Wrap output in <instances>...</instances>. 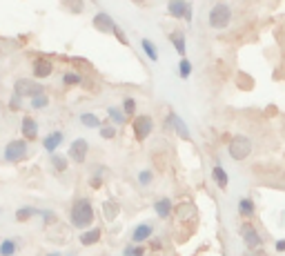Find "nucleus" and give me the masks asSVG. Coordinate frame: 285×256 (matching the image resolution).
<instances>
[{
    "label": "nucleus",
    "mask_w": 285,
    "mask_h": 256,
    "mask_svg": "<svg viewBox=\"0 0 285 256\" xmlns=\"http://www.w3.org/2000/svg\"><path fill=\"white\" fill-rule=\"evenodd\" d=\"M69 218L76 229L89 227V225L94 223V207H91V203L87 201V198H78V201L74 203V207H71Z\"/></svg>",
    "instance_id": "f257e3e1"
},
{
    "label": "nucleus",
    "mask_w": 285,
    "mask_h": 256,
    "mask_svg": "<svg viewBox=\"0 0 285 256\" xmlns=\"http://www.w3.org/2000/svg\"><path fill=\"white\" fill-rule=\"evenodd\" d=\"M227 152H230V156L234 158V161H245L247 156L252 154V141L247 136H234L230 141V145H227Z\"/></svg>",
    "instance_id": "f03ea898"
},
{
    "label": "nucleus",
    "mask_w": 285,
    "mask_h": 256,
    "mask_svg": "<svg viewBox=\"0 0 285 256\" xmlns=\"http://www.w3.org/2000/svg\"><path fill=\"white\" fill-rule=\"evenodd\" d=\"M230 20H232V9L227 7V5H214L212 7V12H210V25L214 29H225L227 25H230Z\"/></svg>",
    "instance_id": "7ed1b4c3"
},
{
    "label": "nucleus",
    "mask_w": 285,
    "mask_h": 256,
    "mask_svg": "<svg viewBox=\"0 0 285 256\" xmlns=\"http://www.w3.org/2000/svg\"><path fill=\"white\" fill-rule=\"evenodd\" d=\"M14 91H16L18 98H34V96L45 94L43 85H40V83H34V80H27V78L16 80V85H14Z\"/></svg>",
    "instance_id": "20e7f679"
},
{
    "label": "nucleus",
    "mask_w": 285,
    "mask_h": 256,
    "mask_svg": "<svg viewBox=\"0 0 285 256\" xmlns=\"http://www.w3.org/2000/svg\"><path fill=\"white\" fill-rule=\"evenodd\" d=\"M27 141H12L7 143V147H5V161L9 163H20L23 158H27Z\"/></svg>",
    "instance_id": "39448f33"
},
{
    "label": "nucleus",
    "mask_w": 285,
    "mask_h": 256,
    "mask_svg": "<svg viewBox=\"0 0 285 256\" xmlns=\"http://www.w3.org/2000/svg\"><path fill=\"white\" fill-rule=\"evenodd\" d=\"M152 127L154 122L149 116H134V122H132V130H134V136L136 141H145L149 134H152Z\"/></svg>",
    "instance_id": "423d86ee"
},
{
    "label": "nucleus",
    "mask_w": 285,
    "mask_h": 256,
    "mask_svg": "<svg viewBox=\"0 0 285 256\" xmlns=\"http://www.w3.org/2000/svg\"><path fill=\"white\" fill-rule=\"evenodd\" d=\"M241 236H243V240H245L247 247H252V249H256V247H261L263 245L261 234H258V229L254 227L252 223H243L241 225Z\"/></svg>",
    "instance_id": "0eeeda50"
},
{
    "label": "nucleus",
    "mask_w": 285,
    "mask_h": 256,
    "mask_svg": "<svg viewBox=\"0 0 285 256\" xmlns=\"http://www.w3.org/2000/svg\"><path fill=\"white\" fill-rule=\"evenodd\" d=\"M189 9L192 7L185 3V0H169V3H167V12H169V16H172V18H185V20H189L192 18Z\"/></svg>",
    "instance_id": "6e6552de"
},
{
    "label": "nucleus",
    "mask_w": 285,
    "mask_h": 256,
    "mask_svg": "<svg viewBox=\"0 0 285 256\" xmlns=\"http://www.w3.org/2000/svg\"><path fill=\"white\" fill-rule=\"evenodd\" d=\"M87 152H89V145H87V141H85V138H78V141L71 143V147H69V158H71L74 163H85Z\"/></svg>",
    "instance_id": "1a4fd4ad"
},
{
    "label": "nucleus",
    "mask_w": 285,
    "mask_h": 256,
    "mask_svg": "<svg viewBox=\"0 0 285 256\" xmlns=\"http://www.w3.org/2000/svg\"><path fill=\"white\" fill-rule=\"evenodd\" d=\"M51 71H54V63H51L49 58L34 60V76L36 78H47V76H51Z\"/></svg>",
    "instance_id": "9d476101"
},
{
    "label": "nucleus",
    "mask_w": 285,
    "mask_h": 256,
    "mask_svg": "<svg viewBox=\"0 0 285 256\" xmlns=\"http://www.w3.org/2000/svg\"><path fill=\"white\" fill-rule=\"evenodd\" d=\"M94 27L98 29L101 34H110V32H114V27H116V23L107 16V14H96L94 16Z\"/></svg>",
    "instance_id": "9b49d317"
},
{
    "label": "nucleus",
    "mask_w": 285,
    "mask_h": 256,
    "mask_svg": "<svg viewBox=\"0 0 285 256\" xmlns=\"http://www.w3.org/2000/svg\"><path fill=\"white\" fill-rule=\"evenodd\" d=\"M147 238H152V225H149V223L138 225V227L132 232V243H134V245H141V243H145Z\"/></svg>",
    "instance_id": "f8f14e48"
},
{
    "label": "nucleus",
    "mask_w": 285,
    "mask_h": 256,
    "mask_svg": "<svg viewBox=\"0 0 285 256\" xmlns=\"http://www.w3.org/2000/svg\"><path fill=\"white\" fill-rule=\"evenodd\" d=\"M20 130H23V136L27 138V141H36L38 138V125H36L34 118H23V122H20Z\"/></svg>",
    "instance_id": "ddd939ff"
},
{
    "label": "nucleus",
    "mask_w": 285,
    "mask_h": 256,
    "mask_svg": "<svg viewBox=\"0 0 285 256\" xmlns=\"http://www.w3.org/2000/svg\"><path fill=\"white\" fill-rule=\"evenodd\" d=\"M63 141H65V134H63V132H51L49 136H45V143H43V145H45V150H47V152L54 154L56 150H58V145H60Z\"/></svg>",
    "instance_id": "4468645a"
},
{
    "label": "nucleus",
    "mask_w": 285,
    "mask_h": 256,
    "mask_svg": "<svg viewBox=\"0 0 285 256\" xmlns=\"http://www.w3.org/2000/svg\"><path fill=\"white\" fill-rule=\"evenodd\" d=\"M154 209H156V214L160 218H169V214L174 212V205L169 198H158V201L154 203Z\"/></svg>",
    "instance_id": "2eb2a0df"
},
{
    "label": "nucleus",
    "mask_w": 285,
    "mask_h": 256,
    "mask_svg": "<svg viewBox=\"0 0 285 256\" xmlns=\"http://www.w3.org/2000/svg\"><path fill=\"white\" fill-rule=\"evenodd\" d=\"M98 240H101V229L98 227L87 229V232L80 234V245H85V247H91V245H96Z\"/></svg>",
    "instance_id": "dca6fc26"
},
{
    "label": "nucleus",
    "mask_w": 285,
    "mask_h": 256,
    "mask_svg": "<svg viewBox=\"0 0 285 256\" xmlns=\"http://www.w3.org/2000/svg\"><path fill=\"white\" fill-rule=\"evenodd\" d=\"M212 176H214L216 185H219L221 189H225V187H227V183H230V178H227V172L223 170L221 165H216V167H214V172H212Z\"/></svg>",
    "instance_id": "f3484780"
},
{
    "label": "nucleus",
    "mask_w": 285,
    "mask_h": 256,
    "mask_svg": "<svg viewBox=\"0 0 285 256\" xmlns=\"http://www.w3.org/2000/svg\"><path fill=\"white\" fill-rule=\"evenodd\" d=\"M169 122H172V125L176 127V132H178V134H180V138H189V132H187V127L183 125V120H180V118H178V116H176V114H169V118H167V125H169Z\"/></svg>",
    "instance_id": "a211bd4d"
},
{
    "label": "nucleus",
    "mask_w": 285,
    "mask_h": 256,
    "mask_svg": "<svg viewBox=\"0 0 285 256\" xmlns=\"http://www.w3.org/2000/svg\"><path fill=\"white\" fill-rule=\"evenodd\" d=\"M118 203H114V201H107L105 205H103V214H105V218L107 221H116V216H118Z\"/></svg>",
    "instance_id": "6ab92c4d"
},
{
    "label": "nucleus",
    "mask_w": 285,
    "mask_h": 256,
    "mask_svg": "<svg viewBox=\"0 0 285 256\" xmlns=\"http://www.w3.org/2000/svg\"><path fill=\"white\" fill-rule=\"evenodd\" d=\"M36 214H43V212H38V209H34V207H18L16 209V221H29L32 216H36Z\"/></svg>",
    "instance_id": "aec40b11"
},
{
    "label": "nucleus",
    "mask_w": 285,
    "mask_h": 256,
    "mask_svg": "<svg viewBox=\"0 0 285 256\" xmlns=\"http://www.w3.org/2000/svg\"><path fill=\"white\" fill-rule=\"evenodd\" d=\"M238 212H241L243 216H252L254 214V201L252 198H241V201H238Z\"/></svg>",
    "instance_id": "412c9836"
},
{
    "label": "nucleus",
    "mask_w": 285,
    "mask_h": 256,
    "mask_svg": "<svg viewBox=\"0 0 285 256\" xmlns=\"http://www.w3.org/2000/svg\"><path fill=\"white\" fill-rule=\"evenodd\" d=\"M169 40L174 43L176 51H178V54L183 56V54H185V36L180 34V32H176V34H169Z\"/></svg>",
    "instance_id": "4be33fe9"
},
{
    "label": "nucleus",
    "mask_w": 285,
    "mask_h": 256,
    "mask_svg": "<svg viewBox=\"0 0 285 256\" xmlns=\"http://www.w3.org/2000/svg\"><path fill=\"white\" fill-rule=\"evenodd\" d=\"M16 252V240H0V256H14Z\"/></svg>",
    "instance_id": "5701e85b"
},
{
    "label": "nucleus",
    "mask_w": 285,
    "mask_h": 256,
    "mask_svg": "<svg viewBox=\"0 0 285 256\" xmlns=\"http://www.w3.org/2000/svg\"><path fill=\"white\" fill-rule=\"evenodd\" d=\"M80 122H82L85 127H91V130L101 127V118H98L96 114H82V116H80Z\"/></svg>",
    "instance_id": "b1692460"
},
{
    "label": "nucleus",
    "mask_w": 285,
    "mask_h": 256,
    "mask_svg": "<svg viewBox=\"0 0 285 256\" xmlns=\"http://www.w3.org/2000/svg\"><path fill=\"white\" fill-rule=\"evenodd\" d=\"M141 45H143V49H145V54L149 56L152 60H158V51H156V45L152 43V40H147V38H143L141 40Z\"/></svg>",
    "instance_id": "393cba45"
},
{
    "label": "nucleus",
    "mask_w": 285,
    "mask_h": 256,
    "mask_svg": "<svg viewBox=\"0 0 285 256\" xmlns=\"http://www.w3.org/2000/svg\"><path fill=\"white\" fill-rule=\"evenodd\" d=\"M63 5L71 14H82V9H85V3H82V0H63Z\"/></svg>",
    "instance_id": "a878e982"
},
{
    "label": "nucleus",
    "mask_w": 285,
    "mask_h": 256,
    "mask_svg": "<svg viewBox=\"0 0 285 256\" xmlns=\"http://www.w3.org/2000/svg\"><path fill=\"white\" fill-rule=\"evenodd\" d=\"M107 114H110V116H112V120H114V122H118V125H123V122L127 120L125 111L118 109V107H110V109H107Z\"/></svg>",
    "instance_id": "bb28decb"
},
{
    "label": "nucleus",
    "mask_w": 285,
    "mask_h": 256,
    "mask_svg": "<svg viewBox=\"0 0 285 256\" xmlns=\"http://www.w3.org/2000/svg\"><path fill=\"white\" fill-rule=\"evenodd\" d=\"M51 165L56 172H67V158L58 156V154H51Z\"/></svg>",
    "instance_id": "cd10ccee"
},
{
    "label": "nucleus",
    "mask_w": 285,
    "mask_h": 256,
    "mask_svg": "<svg viewBox=\"0 0 285 256\" xmlns=\"http://www.w3.org/2000/svg\"><path fill=\"white\" fill-rule=\"evenodd\" d=\"M47 105H49L47 94H40V96H34V98H32V107H34V109H43V107H47Z\"/></svg>",
    "instance_id": "c85d7f7f"
},
{
    "label": "nucleus",
    "mask_w": 285,
    "mask_h": 256,
    "mask_svg": "<svg viewBox=\"0 0 285 256\" xmlns=\"http://www.w3.org/2000/svg\"><path fill=\"white\" fill-rule=\"evenodd\" d=\"M180 67H178V74H180V78H187V76L192 74V63H189V60H180Z\"/></svg>",
    "instance_id": "c756f323"
},
{
    "label": "nucleus",
    "mask_w": 285,
    "mask_h": 256,
    "mask_svg": "<svg viewBox=\"0 0 285 256\" xmlns=\"http://www.w3.org/2000/svg\"><path fill=\"white\" fill-rule=\"evenodd\" d=\"M123 111H125V116H134V111H136V100L125 98V102H123Z\"/></svg>",
    "instance_id": "7c9ffc66"
},
{
    "label": "nucleus",
    "mask_w": 285,
    "mask_h": 256,
    "mask_svg": "<svg viewBox=\"0 0 285 256\" xmlns=\"http://www.w3.org/2000/svg\"><path fill=\"white\" fill-rule=\"evenodd\" d=\"M101 136L105 138V141H112V138H116V127H101Z\"/></svg>",
    "instance_id": "2f4dec72"
},
{
    "label": "nucleus",
    "mask_w": 285,
    "mask_h": 256,
    "mask_svg": "<svg viewBox=\"0 0 285 256\" xmlns=\"http://www.w3.org/2000/svg\"><path fill=\"white\" fill-rule=\"evenodd\" d=\"M63 80H65V85H80V83H82L78 74H65Z\"/></svg>",
    "instance_id": "473e14b6"
},
{
    "label": "nucleus",
    "mask_w": 285,
    "mask_h": 256,
    "mask_svg": "<svg viewBox=\"0 0 285 256\" xmlns=\"http://www.w3.org/2000/svg\"><path fill=\"white\" fill-rule=\"evenodd\" d=\"M138 181H141V185H149V183H152V172H149V170L141 172V174H138Z\"/></svg>",
    "instance_id": "72a5a7b5"
},
{
    "label": "nucleus",
    "mask_w": 285,
    "mask_h": 256,
    "mask_svg": "<svg viewBox=\"0 0 285 256\" xmlns=\"http://www.w3.org/2000/svg\"><path fill=\"white\" fill-rule=\"evenodd\" d=\"M114 36H116V38L118 40H121V45H127V36L125 34H123V29L121 27H118V25H116V27H114V32H112Z\"/></svg>",
    "instance_id": "f704fd0d"
},
{
    "label": "nucleus",
    "mask_w": 285,
    "mask_h": 256,
    "mask_svg": "<svg viewBox=\"0 0 285 256\" xmlns=\"http://www.w3.org/2000/svg\"><path fill=\"white\" fill-rule=\"evenodd\" d=\"M40 216H43L45 223H56V214H54V212H43Z\"/></svg>",
    "instance_id": "c9c22d12"
},
{
    "label": "nucleus",
    "mask_w": 285,
    "mask_h": 256,
    "mask_svg": "<svg viewBox=\"0 0 285 256\" xmlns=\"http://www.w3.org/2000/svg\"><path fill=\"white\" fill-rule=\"evenodd\" d=\"M89 185H91V187H94V189H98V187H101V185H103V181H101V176H94V178H91V181H89Z\"/></svg>",
    "instance_id": "e433bc0d"
},
{
    "label": "nucleus",
    "mask_w": 285,
    "mask_h": 256,
    "mask_svg": "<svg viewBox=\"0 0 285 256\" xmlns=\"http://www.w3.org/2000/svg\"><path fill=\"white\" fill-rule=\"evenodd\" d=\"M145 249L141 247V245H136V247H132V256H143Z\"/></svg>",
    "instance_id": "4c0bfd02"
},
{
    "label": "nucleus",
    "mask_w": 285,
    "mask_h": 256,
    "mask_svg": "<svg viewBox=\"0 0 285 256\" xmlns=\"http://www.w3.org/2000/svg\"><path fill=\"white\" fill-rule=\"evenodd\" d=\"M276 252H285V238L283 240H276Z\"/></svg>",
    "instance_id": "58836bf2"
},
{
    "label": "nucleus",
    "mask_w": 285,
    "mask_h": 256,
    "mask_svg": "<svg viewBox=\"0 0 285 256\" xmlns=\"http://www.w3.org/2000/svg\"><path fill=\"white\" fill-rule=\"evenodd\" d=\"M132 3H136V5H143V3H145V0H132Z\"/></svg>",
    "instance_id": "ea45409f"
},
{
    "label": "nucleus",
    "mask_w": 285,
    "mask_h": 256,
    "mask_svg": "<svg viewBox=\"0 0 285 256\" xmlns=\"http://www.w3.org/2000/svg\"><path fill=\"white\" fill-rule=\"evenodd\" d=\"M49 256H60V254H49Z\"/></svg>",
    "instance_id": "a19ab883"
}]
</instances>
